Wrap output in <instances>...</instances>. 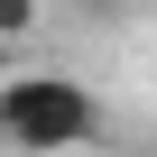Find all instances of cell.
<instances>
[{"instance_id":"2","label":"cell","mask_w":157,"mask_h":157,"mask_svg":"<svg viewBox=\"0 0 157 157\" xmlns=\"http://www.w3.org/2000/svg\"><path fill=\"white\" fill-rule=\"evenodd\" d=\"M37 28H46V0H0V37H10V46L37 37Z\"/></svg>"},{"instance_id":"3","label":"cell","mask_w":157,"mask_h":157,"mask_svg":"<svg viewBox=\"0 0 157 157\" xmlns=\"http://www.w3.org/2000/svg\"><path fill=\"white\" fill-rule=\"evenodd\" d=\"M74 10H129V0H74Z\"/></svg>"},{"instance_id":"1","label":"cell","mask_w":157,"mask_h":157,"mask_svg":"<svg viewBox=\"0 0 157 157\" xmlns=\"http://www.w3.org/2000/svg\"><path fill=\"white\" fill-rule=\"evenodd\" d=\"M102 129H111V111H102V93L83 83V74H56V65L0 74V139H10L19 157H74Z\"/></svg>"}]
</instances>
